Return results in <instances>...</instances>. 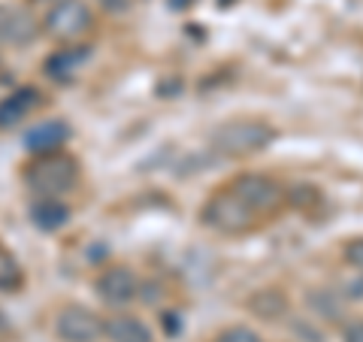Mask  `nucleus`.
Returning <instances> with one entry per match:
<instances>
[{"instance_id": "obj_1", "label": "nucleus", "mask_w": 363, "mask_h": 342, "mask_svg": "<svg viewBox=\"0 0 363 342\" xmlns=\"http://www.w3.org/2000/svg\"><path fill=\"white\" fill-rule=\"evenodd\" d=\"M279 140V131L272 128L267 118H230L221 121L218 128L212 131L209 145L215 155L221 158H233V161H242V158H255L260 152H267L272 143Z\"/></svg>"}, {"instance_id": "obj_2", "label": "nucleus", "mask_w": 363, "mask_h": 342, "mask_svg": "<svg viewBox=\"0 0 363 342\" xmlns=\"http://www.w3.org/2000/svg\"><path fill=\"white\" fill-rule=\"evenodd\" d=\"M79 161L73 155L49 152V155H33V161L25 170V182L37 197H64L79 185Z\"/></svg>"}, {"instance_id": "obj_3", "label": "nucleus", "mask_w": 363, "mask_h": 342, "mask_svg": "<svg viewBox=\"0 0 363 342\" xmlns=\"http://www.w3.org/2000/svg\"><path fill=\"white\" fill-rule=\"evenodd\" d=\"M224 188L264 221L288 206V188L269 173H240L227 182Z\"/></svg>"}, {"instance_id": "obj_4", "label": "nucleus", "mask_w": 363, "mask_h": 342, "mask_svg": "<svg viewBox=\"0 0 363 342\" xmlns=\"http://www.w3.org/2000/svg\"><path fill=\"white\" fill-rule=\"evenodd\" d=\"M200 221L209 227V231L221 233V236H245V233H255L264 219H257V215L240 203L233 197L227 188H218L209 194V200L203 203L200 209Z\"/></svg>"}, {"instance_id": "obj_5", "label": "nucleus", "mask_w": 363, "mask_h": 342, "mask_svg": "<svg viewBox=\"0 0 363 342\" xmlns=\"http://www.w3.org/2000/svg\"><path fill=\"white\" fill-rule=\"evenodd\" d=\"M94 28V13L82 0H64V4L49 6V13L43 18V31L45 37L58 40V43H73L79 37Z\"/></svg>"}, {"instance_id": "obj_6", "label": "nucleus", "mask_w": 363, "mask_h": 342, "mask_svg": "<svg viewBox=\"0 0 363 342\" xmlns=\"http://www.w3.org/2000/svg\"><path fill=\"white\" fill-rule=\"evenodd\" d=\"M55 336L61 342H100L104 318L82 303H67L55 315Z\"/></svg>"}, {"instance_id": "obj_7", "label": "nucleus", "mask_w": 363, "mask_h": 342, "mask_svg": "<svg viewBox=\"0 0 363 342\" xmlns=\"http://www.w3.org/2000/svg\"><path fill=\"white\" fill-rule=\"evenodd\" d=\"M94 291L106 306H118L121 309V306H128V303H133L136 297H140V276L124 264L106 267L94 279Z\"/></svg>"}, {"instance_id": "obj_8", "label": "nucleus", "mask_w": 363, "mask_h": 342, "mask_svg": "<svg viewBox=\"0 0 363 342\" xmlns=\"http://www.w3.org/2000/svg\"><path fill=\"white\" fill-rule=\"evenodd\" d=\"M70 136L73 131L64 118H45L25 133V145L30 149V155H49V152H61L70 143Z\"/></svg>"}, {"instance_id": "obj_9", "label": "nucleus", "mask_w": 363, "mask_h": 342, "mask_svg": "<svg viewBox=\"0 0 363 342\" xmlns=\"http://www.w3.org/2000/svg\"><path fill=\"white\" fill-rule=\"evenodd\" d=\"M245 309L252 312L255 318L260 321H281L288 312H291V297L285 288H279V285H267V288H257L252 291V297L245 300Z\"/></svg>"}, {"instance_id": "obj_10", "label": "nucleus", "mask_w": 363, "mask_h": 342, "mask_svg": "<svg viewBox=\"0 0 363 342\" xmlns=\"http://www.w3.org/2000/svg\"><path fill=\"white\" fill-rule=\"evenodd\" d=\"M104 339L106 342H155V333L140 315L118 312L104 318Z\"/></svg>"}, {"instance_id": "obj_11", "label": "nucleus", "mask_w": 363, "mask_h": 342, "mask_svg": "<svg viewBox=\"0 0 363 342\" xmlns=\"http://www.w3.org/2000/svg\"><path fill=\"white\" fill-rule=\"evenodd\" d=\"M306 303H309L312 315L318 321H327V324H339L342 327L348 318H345V297L339 291L330 288H312L306 294Z\"/></svg>"}, {"instance_id": "obj_12", "label": "nucleus", "mask_w": 363, "mask_h": 342, "mask_svg": "<svg viewBox=\"0 0 363 342\" xmlns=\"http://www.w3.org/2000/svg\"><path fill=\"white\" fill-rule=\"evenodd\" d=\"M30 221L45 233H55L70 221V206L61 197H37L30 203Z\"/></svg>"}, {"instance_id": "obj_13", "label": "nucleus", "mask_w": 363, "mask_h": 342, "mask_svg": "<svg viewBox=\"0 0 363 342\" xmlns=\"http://www.w3.org/2000/svg\"><path fill=\"white\" fill-rule=\"evenodd\" d=\"M40 104V91L37 88H18L13 91L9 97L0 100V128H16V124H21L33 109H37Z\"/></svg>"}, {"instance_id": "obj_14", "label": "nucleus", "mask_w": 363, "mask_h": 342, "mask_svg": "<svg viewBox=\"0 0 363 342\" xmlns=\"http://www.w3.org/2000/svg\"><path fill=\"white\" fill-rule=\"evenodd\" d=\"M37 37V21H33L28 13L21 9H13V13H0V40L9 43H30Z\"/></svg>"}, {"instance_id": "obj_15", "label": "nucleus", "mask_w": 363, "mask_h": 342, "mask_svg": "<svg viewBox=\"0 0 363 342\" xmlns=\"http://www.w3.org/2000/svg\"><path fill=\"white\" fill-rule=\"evenodd\" d=\"M91 58V49H61L55 52L49 61H45V73H49L52 79H73L76 70L82 67L85 61Z\"/></svg>"}, {"instance_id": "obj_16", "label": "nucleus", "mask_w": 363, "mask_h": 342, "mask_svg": "<svg viewBox=\"0 0 363 342\" xmlns=\"http://www.w3.org/2000/svg\"><path fill=\"white\" fill-rule=\"evenodd\" d=\"M21 285V267L18 260L6 252V248H0V291H16Z\"/></svg>"}, {"instance_id": "obj_17", "label": "nucleus", "mask_w": 363, "mask_h": 342, "mask_svg": "<svg viewBox=\"0 0 363 342\" xmlns=\"http://www.w3.org/2000/svg\"><path fill=\"white\" fill-rule=\"evenodd\" d=\"M212 342H264V336L248 324H227L212 336Z\"/></svg>"}, {"instance_id": "obj_18", "label": "nucleus", "mask_w": 363, "mask_h": 342, "mask_svg": "<svg viewBox=\"0 0 363 342\" xmlns=\"http://www.w3.org/2000/svg\"><path fill=\"white\" fill-rule=\"evenodd\" d=\"M342 260L354 270V276L363 279V236H351L342 243Z\"/></svg>"}, {"instance_id": "obj_19", "label": "nucleus", "mask_w": 363, "mask_h": 342, "mask_svg": "<svg viewBox=\"0 0 363 342\" xmlns=\"http://www.w3.org/2000/svg\"><path fill=\"white\" fill-rule=\"evenodd\" d=\"M339 336H342V342H363V318H348L339 327Z\"/></svg>"}, {"instance_id": "obj_20", "label": "nucleus", "mask_w": 363, "mask_h": 342, "mask_svg": "<svg viewBox=\"0 0 363 342\" xmlns=\"http://www.w3.org/2000/svg\"><path fill=\"white\" fill-rule=\"evenodd\" d=\"M100 6H104L106 13H112V16H121V13H128V9L133 6V0H100Z\"/></svg>"}, {"instance_id": "obj_21", "label": "nucleus", "mask_w": 363, "mask_h": 342, "mask_svg": "<svg viewBox=\"0 0 363 342\" xmlns=\"http://www.w3.org/2000/svg\"><path fill=\"white\" fill-rule=\"evenodd\" d=\"M6 327H9V321H6V315L0 312V333H6Z\"/></svg>"}, {"instance_id": "obj_22", "label": "nucleus", "mask_w": 363, "mask_h": 342, "mask_svg": "<svg viewBox=\"0 0 363 342\" xmlns=\"http://www.w3.org/2000/svg\"><path fill=\"white\" fill-rule=\"evenodd\" d=\"M43 4H49V6H55V4H64V0H43Z\"/></svg>"}]
</instances>
